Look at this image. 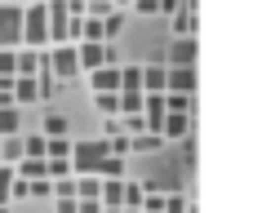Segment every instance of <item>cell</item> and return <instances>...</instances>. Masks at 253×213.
Returning a JSON list of instances; mask_svg holds the SVG:
<instances>
[{
  "label": "cell",
  "instance_id": "1",
  "mask_svg": "<svg viewBox=\"0 0 253 213\" xmlns=\"http://www.w3.org/2000/svg\"><path fill=\"white\" fill-rule=\"evenodd\" d=\"M22 44H27V49H49V18H44V0H36L31 9H22Z\"/></svg>",
  "mask_w": 253,
  "mask_h": 213
},
{
  "label": "cell",
  "instance_id": "2",
  "mask_svg": "<svg viewBox=\"0 0 253 213\" xmlns=\"http://www.w3.org/2000/svg\"><path fill=\"white\" fill-rule=\"evenodd\" d=\"M22 44V9L0 0V49H18Z\"/></svg>",
  "mask_w": 253,
  "mask_h": 213
},
{
  "label": "cell",
  "instance_id": "3",
  "mask_svg": "<svg viewBox=\"0 0 253 213\" xmlns=\"http://www.w3.org/2000/svg\"><path fill=\"white\" fill-rule=\"evenodd\" d=\"M76 62H80V71H93L102 62H116V53L102 40H76Z\"/></svg>",
  "mask_w": 253,
  "mask_h": 213
},
{
  "label": "cell",
  "instance_id": "4",
  "mask_svg": "<svg viewBox=\"0 0 253 213\" xmlns=\"http://www.w3.org/2000/svg\"><path fill=\"white\" fill-rule=\"evenodd\" d=\"M165 93H191L196 98V67H165Z\"/></svg>",
  "mask_w": 253,
  "mask_h": 213
},
{
  "label": "cell",
  "instance_id": "5",
  "mask_svg": "<svg viewBox=\"0 0 253 213\" xmlns=\"http://www.w3.org/2000/svg\"><path fill=\"white\" fill-rule=\"evenodd\" d=\"M89 85H93V93H107V89L116 93V89H120V67H116V62L93 67V71H89Z\"/></svg>",
  "mask_w": 253,
  "mask_h": 213
},
{
  "label": "cell",
  "instance_id": "6",
  "mask_svg": "<svg viewBox=\"0 0 253 213\" xmlns=\"http://www.w3.org/2000/svg\"><path fill=\"white\" fill-rule=\"evenodd\" d=\"M160 138H191V111H165Z\"/></svg>",
  "mask_w": 253,
  "mask_h": 213
},
{
  "label": "cell",
  "instance_id": "7",
  "mask_svg": "<svg viewBox=\"0 0 253 213\" xmlns=\"http://www.w3.org/2000/svg\"><path fill=\"white\" fill-rule=\"evenodd\" d=\"M169 67H196V36H178L169 44Z\"/></svg>",
  "mask_w": 253,
  "mask_h": 213
},
{
  "label": "cell",
  "instance_id": "8",
  "mask_svg": "<svg viewBox=\"0 0 253 213\" xmlns=\"http://www.w3.org/2000/svg\"><path fill=\"white\" fill-rule=\"evenodd\" d=\"M13 102H40V80L36 76H13Z\"/></svg>",
  "mask_w": 253,
  "mask_h": 213
},
{
  "label": "cell",
  "instance_id": "9",
  "mask_svg": "<svg viewBox=\"0 0 253 213\" xmlns=\"http://www.w3.org/2000/svg\"><path fill=\"white\" fill-rule=\"evenodd\" d=\"M173 36H196V13L191 9H173Z\"/></svg>",
  "mask_w": 253,
  "mask_h": 213
},
{
  "label": "cell",
  "instance_id": "10",
  "mask_svg": "<svg viewBox=\"0 0 253 213\" xmlns=\"http://www.w3.org/2000/svg\"><path fill=\"white\" fill-rule=\"evenodd\" d=\"M142 93H165V67H142Z\"/></svg>",
  "mask_w": 253,
  "mask_h": 213
},
{
  "label": "cell",
  "instance_id": "11",
  "mask_svg": "<svg viewBox=\"0 0 253 213\" xmlns=\"http://www.w3.org/2000/svg\"><path fill=\"white\" fill-rule=\"evenodd\" d=\"M0 160H4V165H18V160H22V138H18V133L0 138Z\"/></svg>",
  "mask_w": 253,
  "mask_h": 213
},
{
  "label": "cell",
  "instance_id": "12",
  "mask_svg": "<svg viewBox=\"0 0 253 213\" xmlns=\"http://www.w3.org/2000/svg\"><path fill=\"white\" fill-rule=\"evenodd\" d=\"M93 173L98 178H125V156H102Z\"/></svg>",
  "mask_w": 253,
  "mask_h": 213
},
{
  "label": "cell",
  "instance_id": "13",
  "mask_svg": "<svg viewBox=\"0 0 253 213\" xmlns=\"http://www.w3.org/2000/svg\"><path fill=\"white\" fill-rule=\"evenodd\" d=\"M18 129H22V116H18V107H0V138L18 133Z\"/></svg>",
  "mask_w": 253,
  "mask_h": 213
},
{
  "label": "cell",
  "instance_id": "14",
  "mask_svg": "<svg viewBox=\"0 0 253 213\" xmlns=\"http://www.w3.org/2000/svg\"><path fill=\"white\" fill-rule=\"evenodd\" d=\"M93 107L102 111V116H120V98L107 89V93H93Z\"/></svg>",
  "mask_w": 253,
  "mask_h": 213
},
{
  "label": "cell",
  "instance_id": "15",
  "mask_svg": "<svg viewBox=\"0 0 253 213\" xmlns=\"http://www.w3.org/2000/svg\"><path fill=\"white\" fill-rule=\"evenodd\" d=\"M120 89H142V67H120Z\"/></svg>",
  "mask_w": 253,
  "mask_h": 213
},
{
  "label": "cell",
  "instance_id": "16",
  "mask_svg": "<svg viewBox=\"0 0 253 213\" xmlns=\"http://www.w3.org/2000/svg\"><path fill=\"white\" fill-rule=\"evenodd\" d=\"M49 182H53V196H58V200H76V178H71V173H67V178H49Z\"/></svg>",
  "mask_w": 253,
  "mask_h": 213
},
{
  "label": "cell",
  "instance_id": "17",
  "mask_svg": "<svg viewBox=\"0 0 253 213\" xmlns=\"http://www.w3.org/2000/svg\"><path fill=\"white\" fill-rule=\"evenodd\" d=\"M142 196H147V191H142L138 182H125V196H120V205H125V209H142Z\"/></svg>",
  "mask_w": 253,
  "mask_h": 213
},
{
  "label": "cell",
  "instance_id": "18",
  "mask_svg": "<svg viewBox=\"0 0 253 213\" xmlns=\"http://www.w3.org/2000/svg\"><path fill=\"white\" fill-rule=\"evenodd\" d=\"M67 133V116H44V138H62Z\"/></svg>",
  "mask_w": 253,
  "mask_h": 213
},
{
  "label": "cell",
  "instance_id": "19",
  "mask_svg": "<svg viewBox=\"0 0 253 213\" xmlns=\"http://www.w3.org/2000/svg\"><path fill=\"white\" fill-rule=\"evenodd\" d=\"M71 151V138L62 133V138H44V156H67Z\"/></svg>",
  "mask_w": 253,
  "mask_h": 213
},
{
  "label": "cell",
  "instance_id": "20",
  "mask_svg": "<svg viewBox=\"0 0 253 213\" xmlns=\"http://www.w3.org/2000/svg\"><path fill=\"white\" fill-rule=\"evenodd\" d=\"M22 156H44V133H31V138H22Z\"/></svg>",
  "mask_w": 253,
  "mask_h": 213
},
{
  "label": "cell",
  "instance_id": "21",
  "mask_svg": "<svg viewBox=\"0 0 253 213\" xmlns=\"http://www.w3.org/2000/svg\"><path fill=\"white\" fill-rule=\"evenodd\" d=\"M9 182H13V165L0 160V205H9Z\"/></svg>",
  "mask_w": 253,
  "mask_h": 213
},
{
  "label": "cell",
  "instance_id": "22",
  "mask_svg": "<svg viewBox=\"0 0 253 213\" xmlns=\"http://www.w3.org/2000/svg\"><path fill=\"white\" fill-rule=\"evenodd\" d=\"M120 27H125V18H120V13H116V9H111V13H107V18H102V31H107V44H111V36H116V31H120Z\"/></svg>",
  "mask_w": 253,
  "mask_h": 213
},
{
  "label": "cell",
  "instance_id": "23",
  "mask_svg": "<svg viewBox=\"0 0 253 213\" xmlns=\"http://www.w3.org/2000/svg\"><path fill=\"white\" fill-rule=\"evenodd\" d=\"M111 9H116L111 0H89V4H84V13H89V18H107Z\"/></svg>",
  "mask_w": 253,
  "mask_h": 213
},
{
  "label": "cell",
  "instance_id": "24",
  "mask_svg": "<svg viewBox=\"0 0 253 213\" xmlns=\"http://www.w3.org/2000/svg\"><path fill=\"white\" fill-rule=\"evenodd\" d=\"M13 49H0V80H13Z\"/></svg>",
  "mask_w": 253,
  "mask_h": 213
},
{
  "label": "cell",
  "instance_id": "25",
  "mask_svg": "<svg viewBox=\"0 0 253 213\" xmlns=\"http://www.w3.org/2000/svg\"><path fill=\"white\" fill-rule=\"evenodd\" d=\"M160 213H187L182 196H165V209H160Z\"/></svg>",
  "mask_w": 253,
  "mask_h": 213
},
{
  "label": "cell",
  "instance_id": "26",
  "mask_svg": "<svg viewBox=\"0 0 253 213\" xmlns=\"http://www.w3.org/2000/svg\"><path fill=\"white\" fill-rule=\"evenodd\" d=\"M53 213H76V200H58V209Z\"/></svg>",
  "mask_w": 253,
  "mask_h": 213
},
{
  "label": "cell",
  "instance_id": "27",
  "mask_svg": "<svg viewBox=\"0 0 253 213\" xmlns=\"http://www.w3.org/2000/svg\"><path fill=\"white\" fill-rule=\"evenodd\" d=\"M160 9H165V13H173V9H182V4H178V0H160Z\"/></svg>",
  "mask_w": 253,
  "mask_h": 213
},
{
  "label": "cell",
  "instance_id": "28",
  "mask_svg": "<svg viewBox=\"0 0 253 213\" xmlns=\"http://www.w3.org/2000/svg\"><path fill=\"white\" fill-rule=\"evenodd\" d=\"M120 213H142V209H125V205H120Z\"/></svg>",
  "mask_w": 253,
  "mask_h": 213
},
{
  "label": "cell",
  "instance_id": "29",
  "mask_svg": "<svg viewBox=\"0 0 253 213\" xmlns=\"http://www.w3.org/2000/svg\"><path fill=\"white\" fill-rule=\"evenodd\" d=\"M111 4H129V0H111Z\"/></svg>",
  "mask_w": 253,
  "mask_h": 213
},
{
  "label": "cell",
  "instance_id": "30",
  "mask_svg": "<svg viewBox=\"0 0 253 213\" xmlns=\"http://www.w3.org/2000/svg\"><path fill=\"white\" fill-rule=\"evenodd\" d=\"M0 213H9V205H0Z\"/></svg>",
  "mask_w": 253,
  "mask_h": 213
}]
</instances>
